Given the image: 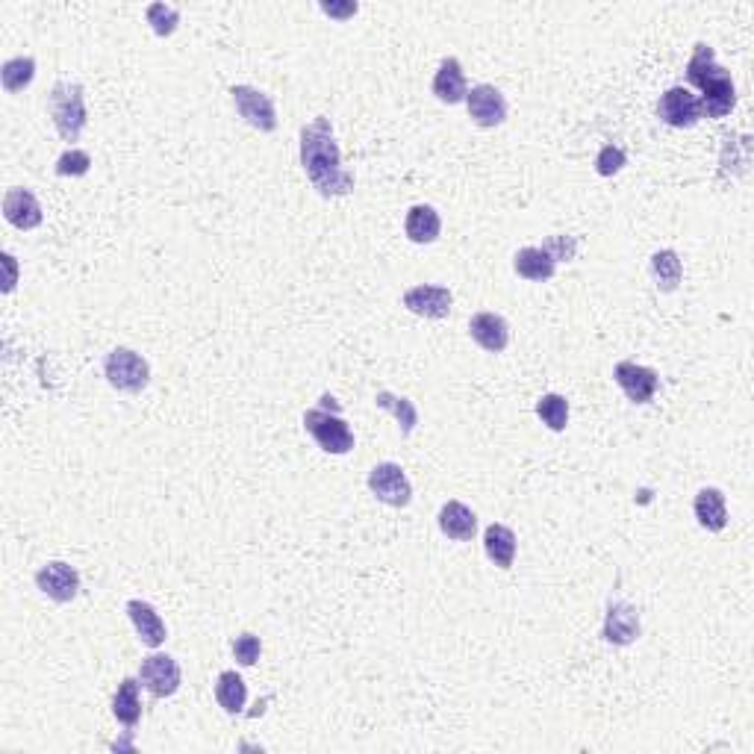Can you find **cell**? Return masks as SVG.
I'll return each mask as SVG.
<instances>
[{
    "label": "cell",
    "mask_w": 754,
    "mask_h": 754,
    "mask_svg": "<svg viewBox=\"0 0 754 754\" xmlns=\"http://www.w3.org/2000/svg\"><path fill=\"white\" fill-rule=\"evenodd\" d=\"M301 165L324 198H342L354 189V174L342 168V151L324 115L301 130Z\"/></svg>",
    "instance_id": "cell-1"
},
{
    "label": "cell",
    "mask_w": 754,
    "mask_h": 754,
    "mask_svg": "<svg viewBox=\"0 0 754 754\" xmlns=\"http://www.w3.org/2000/svg\"><path fill=\"white\" fill-rule=\"evenodd\" d=\"M687 80L701 89V115L704 118H725L731 109L737 107V89L731 74L716 62V54L710 45L699 42L696 51L687 62Z\"/></svg>",
    "instance_id": "cell-2"
},
{
    "label": "cell",
    "mask_w": 754,
    "mask_h": 754,
    "mask_svg": "<svg viewBox=\"0 0 754 754\" xmlns=\"http://www.w3.org/2000/svg\"><path fill=\"white\" fill-rule=\"evenodd\" d=\"M48 112L54 118L56 133L65 139V142H77L83 127H86V95H83V86L80 83H71V80H59L54 89H51V98H48Z\"/></svg>",
    "instance_id": "cell-3"
},
{
    "label": "cell",
    "mask_w": 754,
    "mask_h": 754,
    "mask_svg": "<svg viewBox=\"0 0 754 754\" xmlns=\"http://www.w3.org/2000/svg\"><path fill=\"white\" fill-rule=\"evenodd\" d=\"M104 375H107L112 389L136 395V392H142L148 386L151 366L133 348H115V351H109L107 360H104Z\"/></svg>",
    "instance_id": "cell-4"
},
{
    "label": "cell",
    "mask_w": 754,
    "mask_h": 754,
    "mask_svg": "<svg viewBox=\"0 0 754 754\" xmlns=\"http://www.w3.org/2000/svg\"><path fill=\"white\" fill-rule=\"evenodd\" d=\"M304 428L327 454H348L354 448V431L333 410H324V407L307 410L304 413Z\"/></svg>",
    "instance_id": "cell-5"
},
{
    "label": "cell",
    "mask_w": 754,
    "mask_h": 754,
    "mask_svg": "<svg viewBox=\"0 0 754 754\" xmlns=\"http://www.w3.org/2000/svg\"><path fill=\"white\" fill-rule=\"evenodd\" d=\"M180 663L171 654H151L139 666V681L154 699H168L180 690Z\"/></svg>",
    "instance_id": "cell-6"
},
{
    "label": "cell",
    "mask_w": 754,
    "mask_h": 754,
    "mask_svg": "<svg viewBox=\"0 0 754 754\" xmlns=\"http://www.w3.org/2000/svg\"><path fill=\"white\" fill-rule=\"evenodd\" d=\"M369 489L377 501L389 507H407L413 501V486L398 463H377L369 472Z\"/></svg>",
    "instance_id": "cell-7"
},
{
    "label": "cell",
    "mask_w": 754,
    "mask_h": 754,
    "mask_svg": "<svg viewBox=\"0 0 754 754\" xmlns=\"http://www.w3.org/2000/svg\"><path fill=\"white\" fill-rule=\"evenodd\" d=\"M233 95V104H236V112L257 130L263 133H271L277 130V109L271 104V98L266 92L254 89V86H233L230 89Z\"/></svg>",
    "instance_id": "cell-8"
},
{
    "label": "cell",
    "mask_w": 754,
    "mask_h": 754,
    "mask_svg": "<svg viewBox=\"0 0 754 754\" xmlns=\"http://www.w3.org/2000/svg\"><path fill=\"white\" fill-rule=\"evenodd\" d=\"M36 587L56 604H68L80 593V572L62 560H51L36 572Z\"/></svg>",
    "instance_id": "cell-9"
},
{
    "label": "cell",
    "mask_w": 754,
    "mask_h": 754,
    "mask_svg": "<svg viewBox=\"0 0 754 754\" xmlns=\"http://www.w3.org/2000/svg\"><path fill=\"white\" fill-rule=\"evenodd\" d=\"M640 613L637 607H631L628 601H610L607 607V616H604V628H601V637L610 643V646H631L640 640Z\"/></svg>",
    "instance_id": "cell-10"
},
{
    "label": "cell",
    "mask_w": 754,
    "mask_h": 754,
    "mask_svg": "<svg viewBox=\"0 0 754 754\" xmlns=\"http://www.w3.org/2000/svg\"><path fill=\"white\" fill-rule=\"evenodd\" d=\"M613 377H616L619 389L628 395V401H634V404H648L660 389V375L654 369H648V366L634 363V360L616 363Z\"/></svg>",
    "instance_id": "cell-11"
},
{
    "label": "cell",
    "mask_w": 754,
    "mask_h": 754,
    "mask_svg": "<svg viewBox=\"0 0 754 754\" xmlns=\"http://www.w3.org/2000/svg\"><path fill=\"white\" fill-rule=\"evenodd\" d=\"M466 107H469V118L478 127H498V124L507 121V98L495 86H489V83H481V86L469 89Z\"/></svg>",
    "instance_id": "cell-12"
},
{
    "label": "cell",
    "mask_w": 754,
    "mask_h": 754,
    "mask_svg": "<svg viewBox=\"0 0 754 754\" xmlns=\"http://www.w3.org/2000/svg\"><path fill=\"white\" fill-rule=\"evenodd\" d=\"M657 115L669 124V127H693L701 115L699 98L684 89V86H672L660 95V104H657Z\"/></svg>",
    "instance_id": "cell-13"
},
{
    "label": "cell",
    "mask_w": 754,
    "mask_h": 754,
    "mask_svg": "<svg viewBox=\"0 0 754 754\" xmlns=\"http://www.w3.org/2000/svg\"><path fill=\"white\" fill-rule=\"evenodd\" d=\"M454 295L448 286H433V283H422L404 292V307L422 319H445L451 313Z\"/></svg>",
    "instance_id": "cell-14"
},
{
    "label": "cell",
    "mask_w": 754,
    "mask_h": 754,
    "mask_svg": "<svg viewBox=\"0 0 754 754\" xmlns=\"http://www.w3.org/2000/svg\"><path fill=\"white\" fill-rule=\"evenodd\" d=\"M3 216L18 230H36L42 224V204L27 189H6L3 195Z\"/></svg>",
    "instance_id": "cell-15"
},
{
    "label": "cell",
    "mask_w": 754,
    "mask_h": 754,
    "mask_svg": "<svg viewBox=\"0 0 754 754\" xmlns=\"http://www.w3.org/2000/svg\"><path fill=\"white\" fill-rule=\"evenodd\" d=\"M127 616H130V622H133L139 640L148 648H160L162 643L168 640V628H165L162 616L148 604V601H139V598L127 601Z\"/></svg>",
    "instance_id": "cell-16"
},
{
    "label": "cell",
    "mask_w": 754,
    "mask_h": 754,
    "mask_svg": "<svg viewBox=\"0 0 754 754\" xmlns=\"http://www.w3.org/2000/svg\"><path fill=\"white\" fill-rule=\"evenodd\" d=\"M433 95H436L442 104H451V107L460 104V101H466L469 83H466V74H463L460 59H454V56L442 59V65H439V71H436V77H433Z\"/></svg>",
    "instance_id": "cell-17"
},
{
    "label": "cell",
    "mask_w": 754,
    "mask_h": 754,
    "mask_svg": "<svg viewBox=\"0 0 754 754\" xmlns=\"http://www.w3.org/2000/svg\"><path fill=\"white\" fill-rule=\"evenodd\" d=\"M436 519H439V531L457 542H469L478 531V516L463 501H445Z\"/></svg>",
    "instance_id": "cell-18"
},
{
    "label": "cell",
    "mask_w": 754,
    "mask_h": 754,
    "mask_svg": "<svg viewBox=\"0 0 754 754\" xmlns=\"http://www.w3.org/2000/svg\"><path fill=\"white\" fill-rule=\"evenodd\" d=\"M469 333L489 354H501L510 342V327L498 313H475L469 322Z\"/></svg>",
    "instance_id": "cell-19"
},
{
    "label": "cell",
    "mask_w": 754,
    "mask_h": 754,
    "mask_svg": "<svg viewBox=\"0 0 754 754\" xmlns=\"http://www.w3.org/2000/svg\"><path fill=\"white\" fill-rule=\"evenodd\" d=\"M693 510H696V519H699L701 528L710 531V534H719L728 525V504H725L722 489H716V486L699 489V495L693 501Z\"/></svg>",
    "instance_id": "cell-20"
},
{
    "label": "cell",
    "mask_w": 754,
    "mask_h": 754,
    "mask_svg": "<svg viewBox=\"0 0 754 754\" xmlns=\"http://www.w3.org/2000/svg\"><path fill=\"white\" fill-rule=\"evenodd\" d=\"M439 230H442V218L433 210L431 204H416L410 213H407V221H404V233L410 242L416 245H431L439 239Z\"/></svg>",
    "instance_id": "cell-21"
},
{
    "label": "cell",
    "mask_w": 754,
    "mask_h": 754,
    "mask_svg": "<svg viewBox=\"0 0 754 754\" xmlns=\"http://www.w3.org/2000/svg\"><path fill=\"white\" fill-rule=\"evenodd\" d=\"M513 269L519 277H525V280H531V283H545V280H551L554 277V271H557V263L551 260V254L539 245V248H522L516 257H513Z\"/></svg>",
    "instance_id": "cell-22"
},
{
    "label": "cell",
    "mask_w": 754,
    "mask_h": 754,
    "mask_svg": "<svg viewBox=\"0 0 754 754\" xmlns=\"http://www.w3.org/2000/svg\"><path fill=\"white\" fill-rule=\"evenodd\" d=\"M484 548L486 557L498 566V569H510L516 560V534L507 525H489L484 531Z\"/></svg>",
    "instance_id": "cell-23"
},
{
    "label": "cell",
    "mask_w": 754,
    "mask_h": 754,
    "mask_svg": "<svg viewBox=\"0 0 754 754\" xmlns=\"http://www.w3.org/2000/svg\"><path fill=\"white\" fill-rule=\"evenodd\" d=\"M139 687L142 681L139 678H124L115 690V699H112V713L121 725L133 728L139 719H142V699H139Z\"/></svg>",
    "instance_id": "cell-24"
},
{
    "label": "cell",
    "mask_w": 754,
    "mask_h": 754,
    "mask_svg": "<svg viewBox=\"0 0 754 754\" xmlns=\"http://www.w3.org/2000/svg\"><path fill=\"white\" fill-rule=\"evenodd\" d=\"M651 277H654L660 292H675L681 286V277H684V263H681L678 251H672V248L657 251L651 257Z\"/></svg>",
    "instance_id": "cell-25"
},
{
    "label": "cell",
    "mask_w": 754,
    "mask_h": 754,
    "mask_svg": "<svg viewBox=\"0 0 754 754\" xmlns=\"http://www.w3.org/2000/svg\"><path fill=\"white\" fill-rule=\"evenodd\" d=\"M375 404L380 410L395 416V422L401 425L404 436H410L413 428L419 425V410H416V404L410 398H401V395H392V392H377Z\"/></svg>",
    "instance_id": "cell-26"
},
{
    "label": "cell",
    "mask_w": 754,
    "mask_h": 754,
    "mask_svg": "<svg viewBox=\"0 0 754 754\" xmlns=\"http://www.w3.org/2000/svg\"><path fill=\"white\" fill-rule=\"evenodd\" d=\"M36 77V59L33 56H15V59H6L3 68H0V80H3V89L9 95L27 89Z\"/></svg>",
    "instance_id": "cell-27"
},
{
    "label": "cell",
    "mask_w": 754,
    "mask_h": 754,
    "mask_svg": "<svg viewBox=\"0 0 754 754\" xmlns=\"http://www.w3.org/2000/svg\"><path fill=\"white\" fill-rule=\"evenodd\" d=\"M216 699L227 713H242V707L248 701V687H245L242 675H236L230 669L221 672L216 681Z\"/></svg>",
    "instance_id": "cell-28"
},
{
    "label": "cell",
    "mask_w": 754,
    "mask_h": 754,
    "mask_svg": "<svg viewBox=\"0 0 754 754\" xmlns=\"http://www.w3.org/2000/svg\"><path fill=\"white\" fill-rule=\"evenodd\" d=\"M537 416L548 431L560 433L569 425V401L557 392H548L537 401Z\"/></svg>",
    "instance_id": "cell-29"
},
{
    "label": "cell",
    "mask_w": 754,
    "mask_h": 754,
    "mask_svg": "<svg viewBox=\"0 0 754 754\" xmlns=\"http://www.w3.org/2000/svg\"><path fill=\"white\" fill-rule=\"evenodd\" d=\"M148 24L154 27V33L157 36H171L174 30H177V24H180V12H177V6H168V3H151L148 6Z\"/></svg>",
    "instance_id": "cell-30"
},
{
    "label": "cell",
    "mask_w": 754,
    "mask_h": 754,
    "mask_svg": "<svg viewBox=\"0 0 754 754\" xmlns=\"http://www.w3.org/2000/svg\"><path fill=\"white\" fill-rule=\"evenodd\" d=\"M89 168H92V157L86 151H77V148L65 151L56 160V174L59 177H83V174H89Z\"/></svg>",
    "instance_id": "cell-31"
},
{
    "label": "cell",
    "mask_w": 754,
    "mask_h": 754,
    "mask_svg": "<svg viewBox=\"0 0 754 754\" xmlns=\"http://www.w3.org/2000/svg\"><path fill=\"white\" fill-rule=\"evenodd\" d=\"M542 248L551 254V260L554 263H569V260H575V254H578V239L575 236H566V233H557V236H548L545 242H542Z\"/></svg>",
    "instance_id": "cell-32"
},
{
    "label": "cell",
    "mask_w": 754,
    "mask_h": 754,
    "mask_svg": "<svg viewBox=\"0 0 754 754\" xmlns=\"http://www.w3.org/2000/svg\"><path fill=\"white\" fill-rule=\"evenodd\" d=\"M625 151L622 148H616V145H604L601 151H598V157H595V171L601 174V177H613V174H619L622 168H625Z\"/></svg>",
    "instance_id": "cell-33"
},
{
    "label": "cell",
    "mask_w": 754,
    "mask_h": 754,
    "mask_svg": "<svg viewBox=\"0 0 754 754\" xmlns=\"http://www.w3.org/2000/svg\"><path fill=\"white\" fill-rule=\"evenodd\" d=\"M260 654H263V643H260V637H254V634H242V637H236V640H233V657L239 660V666H254V663L260 660Z\"/></svg>",
    "instance_id": "cell-34"
},
{
    "label": "cell",
    "mask_w": 754,
    "mask_h": 754,
    "mask_svg": "<svg viewBox=\"0 0 754 754\" xmlns=\"http://www.w3.org/2000/svg\"><path fill=\"white\" fill-rule=\"evenodd\" d=\"M3 266H6V283H3V295H9L12 289H15V283H18V263H15V257L9 254V251H3Z\"/></svg>",
    "instance_id": "cell-35"
},
{
    "label": "cell",
    "mask_w": 754,
    "mask_h": 754,
    "mask_svg": "<svg viewBox=\"0 0 754 754\" xmlns=\"http://www.w3.org/2000/svg\"><path fill=\"white\" fill-rule=\"evenodd\" d=\"M357 3H322L324 15H333V18H348V15H357Z\"/></svg>",
    "instance_id": "cell-36"
},
{
    "label": "cell",
    "mask_w": 754,
    "mask_h": 754,
    "mask_svg": "<svg viewBox=\"0 0 754 754\" xmlns=\"http://www.w3.org/2000/svg\"><path fill=\"white\" fill-rule=\"evenodd\" d=\"M322 407H324V410H333V413H339V404H336V401H333L330 395H324Z\"/></svg>",
    "instance_id": "cell-37"
}]
</instances>
